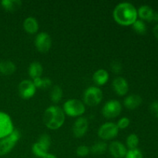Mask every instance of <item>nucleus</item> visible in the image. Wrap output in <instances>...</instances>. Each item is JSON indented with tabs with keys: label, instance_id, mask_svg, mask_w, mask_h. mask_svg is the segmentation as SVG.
Returning <instances> with one entry per match:
<instances>
[{
	"label": "nucleus",
	"instance_id": "nucleus-17",
	"mask_svg": "<svg viewBox=\"0 0 158 158\" xmlns=\"http://www.w3.org/2000/svg\"><path fill=\"white\" fill-rule=\"evenodd\" d=\"M154 12V9L151 6L148 5H143L137 9V16L140 17V20L143 22H151Z\"/></svg>",
	"mask_w": 158,
	"mask_h": 158
},
{
	"label": "nucleus",
	"instance_id": "nucleus-24",
	"mask_svg": "<svg viewBox=\"0 0 158 158\" xmlns=\"http://www.w3.org/2000/svg\"><path fill=\"white\" fill-rule=\"evenodd\" d=\"M32 82L36 89H48L52 84L51 79L47 78V77H39V78L32 80Z\"/></svg>",
	"mask_w": 158,
	"mask_h": 158
},
{
	"label": "nucleus",
	"instance_id": "nucleus-19",
	"mask_svg": "<svg viewBox=\"0 0 158 158\" xmlns=\"http://www.w3.org/2000/svg\"><path fill=\"white\" fill-rule=\"evenodd\" d=\"M43 73V65L40 62H32V63H30L29 68H28V73H29V77L32 78V80L39 78V77H42Z\"/></svg>",
	"mask_w": 158,
	"mask_h": 158
},
{
	"label": "nucleus",
	"instance_id": "nucleus-18",
	"mask_svg": "<svg viewBox=\"0 0 158 158\" xmlns=\"http://www.w3.org/2000/svg\"><path fill=\"white\" fill-rule=\"evenodd\" d=\"M50 147L38 141L34 143L32 146V152L34 156L40 158H43V157L49 154V150Z\"/></svg>",
	"mask_w": 158,
	"mask_h": 158
},
{
	"label": "nucleus",
	"instance_id": "nucleus-3",
	"mask_svg": "<svg viewBox=\"0 0 158 158\" xmlns=\"http://www.w3.org/2000/svg\"><path fill=\"white\" fill-rule=\"evenodd\" d=\"M63 110L65 115L70 117H83L86 112V106L83 101L78 99H69L63 106Z\"/></svg>",
	"mask_w": 158,
	"mask_h": 158
},
{
	"label": "nucleus",
	"instance_id": "nucleus-28",
	"mask_svg": "<svg viewBox=\"0 0 158 158\" xmlns=\"http://www.w3.org/2000/svg\"><path fill=\"white\" fill-rule=\"evenodd\" d=\"M124 158H143V156L140 150L135 148V149L127 150Z\"/></svg>",
	"mask_w": 158,
	"mask_h": 158
},
{
	"label": "nucleus",
	"instance_id": "nucleus-33",
	"mask_svg": "<svg viewBox=\"0 0 158 158\" xmlns=\"http://www.w3.org/2000/svg\"><path fill=\"white\" fill-rule=\"evenodd\" d=\"M151 22H154V23H157V22H158V12H154V15H153Z\"/></svg>",
	"mask_w": 158,
	"mask_h": 158
},
{
	"label": "nucleus",
	"instance_id": "nucleus-4",
	"mask_svg": "<svg viewBox=\"0 0 158 158\" xmlns=\"http://www.w3.org/2000/svg\"><path fill=\"white\" fill-rule=\"evenodd\" d=\"M103 94L102 89L97 86H91L86 88L83 94V102L89 106H97L102 102Z\"/></svg>",
	"mask_w": 158,
	"mask_h": 158
},
{
	"label": "nucleus",
	"instance_id": "nucleus-21",
	"mask_svg": "<svg viewBox=\"0 0 158 158\" xmlns=\"http://www.w3.org/2000/svg\"><path fill=\"white\" fill-rule=\"evenodd\" d=\"M0 4L5 10L12 12L21 7L22 2L20 0H2Z\"/></svg>",
	"mask_w": 158,
	"mask_h": 158
},
{
	"label": "nucleus",
	"instance_id": "nucleus-16",
	"mask_svg": "<svg viewBox=\"0 0 158 158\" xmlns=\"http://www.w3.org/2000/svg\"><path fill=\"white\" fill-rule=\"evenodd\" d=\"M23 26L26 32L30 34V35H34V34L37 33L39 28H40L37 19L35 17L32 16H29L25 19L23 23Z\"/></svg>",
	"mask_w": 158,
	"mask_h": 158
},
{
	"label": "nucleus",
	"instance_id": "nucleus-9",
	"mask_svg": "<svg viewBox=\"0 0 158 158\" xmlns=\"http://www.w3.org/2000/svg\"><path fill=\"white\" fill-rule=\"evenodd\" d=\"M15 130L10 116L0 110V140L8 137Z\"/></svg>",
	"mask_w": 158,
	"mask_h": 158
},
{
	"label": "nucleus",
	"instance_id": "nucleus-29",
	"mask_svg": "<svg viewBox=\"0 0 158 158\" xmlns=\"http://www.w3.org/2000/svg\"><path fill=\"white\" fill-rule=\"evenodd\" d=\"M116 124H117L119 130H125L130 126V124H131V120H130V119L128 117H123L119 119L118 121H117V123Z\"/></svg>",
	"mask_w": 158,
	"mask_h": 158
},
{
	"label": "nucleus",
	"instance_id": "nucleus-23",
	"mask_svg": "<svg viewBox=\"0 0 158 158\" xmlns=\"http://www.w3.org/2000/svg\"><path fill=\"white\" fill-rule=\"evenodd\" d=\"M63 92L62 88L58 85H54L50 90V100L53 103H58L63 98Z\"/></svg>",
	"mask_w": 158,
	"mask_h": 158
},
{
	"label": "nucleus",
	"instance_id": "nucleus-12",
	"mask_svg": "<svg viewBox=\"0 0 158 158\" xmlns=\"http://www.w3.org/2000/svg\"><path fill=\"white\" fill-rule=\"evenodd\" d=\"M112 87L114 93L119 97L127 95L129 91V83L123 77H117L112 82Z\"/></svg>",
	"mask_w": 158,
	"mask_h": 158
},
{
	"label": "nucleus",
	"instance_id": "nucleus-5",
	"mask_svg": "<svg viewBox=\"0 0 158 158\" xmlns=\"http://www.w3.org/2000/svg\"><path fill=\"white\" fill-rule=\"evenodd\" d=\"M21 138V133L19 130L15 129L8 137L0 140V157L5 156L13 150L15 145Z\"/></svg>",
	"mask_w": 158,
	"mask_h": 158
},
{
	"label": "nucleus",
	"instance_id": "nucleus-34",
	"mask_svg": "<svg viewBox=\"0 0 158 158\" xmlns=\"http://www.w3.org/2000/svg\"><path fill=\"white\" fill-rule=\"evenodd\" d=\"M43 158H57V157L56 155H54V154H46V156H45V157H43Z\"/></svg>",
	"mask_w": 158,
	"mask_h": 158
},
{
	"label": "nucleus",
	"instance_id": "nucleus-10",
	"mask_svg": "<svg viewBox=\"0 0 158 158\" xmlns=\"http://www.w3.org/2000/svg\"><path fill=\"white\" fill-rule=\"evenodd\" d=\"M36 88L32 80H24L19 83L18 86V92L20 97L23 100H29L35 96Z\"/></svg>",
	"mask_w": 158,
	"mask_h": 158
},
{
	"label": "nucleus",
	"instance_id": "nucleus-27",
	"mask_svg": "<svg viewBox=\"0 0 158 158\" xmlns=\"http://www.w3.org/2000/svg\"><path fill=\"white\" fill-rule=\"evenodd\" d=\"M89 153H90V149L89 147L86 146V145H80L77 148V151H76L77 155L80 157H87Z\"/></svg>",
	"mask_w": 158,
	"mask_h": 158
},
{
	"label": "nucleus",
	"instance_id": "nucleus-20",
	"mask_svg": "<svg viewBox=\"0 0 158 158\" xmlns=\"http://www.w3.org/2000/svg\"><path fill=\"white\" fill-rule=\"evenodd\" d=\"M16 71V66L11 60L0 61V73L4 76L12 75Z\"/></svg>",
	"mask_w": 158,
	"mask_h": 158
},
{
	"label": "nucleus",
	"instance_id": "nucleus-14",
	"mask_svg": "<svg viewBox=\"0 0 158 158\" xmlns=\"http://www.w3.org/2000/svg\"><path fill=\"white\" fill-rule=\"evenodd\" d=\"M143 99L137 94H131L126 97L123 100V105L128 110H135L142 104Z\"/></svg>",
	"mask_w": 158,
	"mask_h": 158
},
{
	"label": "nucleus",
	"instance_id": "nucleus-31",
	"mask_svg": "<svg viewBox=\"0 0 158 158\" xmlns=\"http://www.w3.org/2000/svg\"><path fill=\"white\" fill-rule=\"evenodd\" d=\"M150 110L151 114L158 119V101H154L150 105Z\"/></svg>",
	"mask_w": 158,
	"mask_h": 158
},
{
	"label": "nucleus",
	"instance_id": "nucleus-13",
	"mask_svg": "<svg viewBox=\"0 0 158 158\" xmlns=\"http://www.w3.org/2000/svg\"><path fill=\"white\" fill-rule=\"evenodd\" d=\"M110 154L114 158H124L127 152V148L123 143L118 140L112 141L108 145Z\"/></svg>",
	"mask_w": 158,
	"mask_h": 158
},
{
	"label": "nucleus",
	"instance_id": "nucleus-1",
	"mask_svg": "<svg viewBox=\"0 0 158 158\" xmlns=\"http://www.w3.org/2000/svg\"><path fill=\"white\" fill-rule=\"evenodd\" d=\"M137 9L132 3L123 2L117 4L113 11L114 21L122 26H132L137 19Z\"/></svg>",
	"mask_w": 158,
	"mask_h": 158
},
{
	"label": "nucleus",
	"instance_id": "nucleus-32",
	"mask_svg": "<svg viewBox=\"0 0 158 158\" xmlns=\"http://www.w3.org/2000/svg\"><path fill=\"white\" fill-rule=\"evenodd\" d=\"M153 33H154V36L158 40V24L154 26V29H153Z\"/></svg>",
	"mask_w": 158,
	"mask_h": 158
},
{
	"label": "nucleus",
	"instance_id": "nucleus-30",
	"mask_svg": "<svg viewBox=\"0 0 158 158\" xmlns=\"http://www.w3.org/2000/svg\"><path fill=\"white\" fill-rule=\"evenodd\" d=\"M111 70L114 73L120 74L123 70V66L119 61H114L110 64Z\"/></svg>",
	"mask_w": 158,
	"mask_h": 158
},
{
	"label": "nucleus",
	"instance_id": "nucleus-7",
	"mask_svg": "<svg viewBox=\"0 0 158 158\" xmlns=\"http://www.w3.org/2000/svg\"><path fill=\"white\" fill-rule=\"evenodd\" d=\"M122 112V104L117 100H110L104 103L101 110L103 117L106 119L117 117Z\"/></svg>",
	"mask_w": 158,
	"mask_h": 158
},
{
	"label": "nucleus",
	"instance_id": "nucleus-22",
	"mask_svg": "<svg viewBox=\"0 0 158 158\" xmlns=\"http://www.w3.org/2000/svg\"><path fill=\"white\" fill-rule=\"evenodd\" d=\"M89 149H90V152L92 154H95V155H101L107 151L108 145L106 142L101 140V141H98L92 145Z\"/></svg>",
	"mask_w": 158,
	"mask_h": 158
},
{
	"label": "nucleus",
	"instance_id": "nucleus-11",
	"mask_svg": "<svg viewBox=\"0 0 158 158\" xmlns=\"http://www.w3.org/2000/svg\"><path fill=\"white\" fill-rule=\"evenodd\" d=\"M89 128V121L85 117H78L73 126V134L77 138H82L86 135Z\"/></svg>",
	"mask_w": 158,
	"mask_h": 158
},
{
	"label": "nucleus",
	"instance_id": "nucleus-26",
	"mask_svg": "<svg viewBox=\"0 0 158 158\" xmlns=\"http://www.w3.org/2000/svg\"><path fill=\"white\" fill-rule=\"evenodd\" d=\"M132 28L134 32L140 35H144L147 32V26L143 21L140 19H137V21L132 25Z\"/></svg>",
	"mask_w": 158,
	"mask_h": 158
},
{
	"label": "nucleus",
	"instance_id": "nucleus-15",
	"mask_svg": "<svg viewBox=\"0 0 158 158\" xmlns=\"http://www.w3.org/2000/svg\"><path fill=\"white\" fill-rule=\"evenodd\" d=\"M110 80V74L106 69H99L95 71L93 75V80L97 86H102L106 85Z\"/></svg>",
	"mask_w": 158,
	"mask_h": 158
},
{
	"label": "nucleus",
	"instance_id": "nucleus-6",
	"mask_svg": "<svg viewBox=\"0 0 158 158\" xmlns=\"http://www.w3.org/2000/svg\"><path fill=\"white\" fill-rule=\"evenodd\" d=\"M120 130L117 124L113 122H106L100 127L97 131V135L103 141L110 140L116 138L119 134Z\"/></svg>",
	"mask_w": 158,
	"mask_h": 158
},
{
	"label": "nucleus",
	"instance_id": "nucleus-2",
	"mask_svg": "<svg viewBox=\"0 0 158 158\" xmlns=\"http://www.w3.org/2000/svg\"><path fill=\"white\" fill-rule=\"evenodd\" d=\"M66 120V115L63 109L56 105L48 106L43 114V123L49 130L56 131L63 127Z\"/></svg>",
	"mask_w": 158,
	"mask_h": 158
},
{
	"label": "nucleus",
	"instance_id": "nucleus-8",
	"mask_svg": "<svg viewBox=\"0 0 158 158\" xmlns=\"http://www.w3.org/2000/svg\"><path fill=\"white\" fill-rule=\"evenodd\" d=\"M34 44L39 52L41 53H46L51 49L52 39L47 32H41L35 35Z\"/></svg>",
	"mask_w": 158,
	"mask_h": 158
},
{
	"label": "nucleus",
	"instance_id": "nucleus-25",
	"mask_svg": "<svg viewBox=\"0 0 158 158\" xmlns=\"http://www.w3.org/2000/svg\"><path fill=\"white\" fill-rule=\"evenodd\" d=\"M139 142H140V140H139L138 136L136 134H131L129 136H127L126 139L127 148H128L129 150L137 148Z\"/></svg>",
	"mask_w": 158,
	"mask_h": 158
}]
</instances>
